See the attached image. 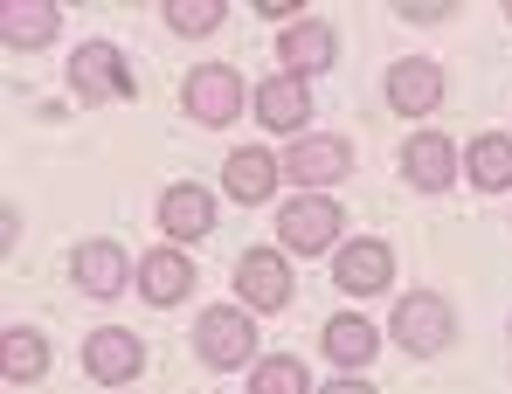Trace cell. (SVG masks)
Returning <instances> with one entry per match:
<instances>
[{"label": "cell", "mask_w": 512, "mask_h": 394, "mask_svg": "<svg viewBox=\"0 0 512 394\" xmlns=\"http://www.w3.org/2000/svg\"><path fill=\"white\" fill-rule=\"evenodd\" d=\"M250 83H243V70L236 63H194L187 70V83H180V111L194 118V125H208V132H229L243 111H250Z\"/></svg>", "instance_id": "obj_1"}, {"label": "cell", "mask_w": 512, "mask_h": 394, "mask_svg": "<svg viewBox=\"0 0 512 394\" xmlns=\"http://www.w3.org/2000/svg\"><path fill=\"white\" fill-rule=\"evenodd\" d=\"M346 242V208L333 194H291L277 208V249L284 256H326Z\"/></svg>", "instance_id": "obj_2"}, {"label": "cell", "mask_w": 512, "mask_h": 394, "mask_svg": "<svg viewBox=\"0 0 512 394\" xmlns=\"http://www.w3.org/2000/svg\"><path fill=\"white\" fill-rule=\"evenodd\" d=\"M194 360L215 374H243L256 367V312L243 305H208L194 318Z\"/></svg>", "instance_id": "obj_3"}, {"label": "cell", "mask_w": 512, "mask_h": 394, "mask_svg": "<svg viewBox=\"0 0 512 394\" xmlns=\"http://www.w3.org/2000/svg\"><path fill=\"white\" fill-rule=\"evenodd\" d=\"M388 339L409 353V360H436V353H450V339H457V312H450V298L443 291H409L395 318H388Z\"/></svg>", "instance_id": "obj_4"}, {"label": "cell", "mask_w": 512, "mask_h": 394, "mask_svg": "<svg viewBox=\"0 0 512 394\" xmlns=\"http://www.w3.org/2000/svg\"><path fill=\"white\" fill-rule=\"evenodd\" d=\"M277 159H284V180L298 194H326V187L353 180V146H346L340 132H305V139H291Z\"/></svg>", "instance_id": "obj_5"}, {"label": "cell", "mask_w": 512, "mask_h": 394, "mask_svg": "<svg viewBox=\"0 0 512 394\" xmlns=\"http://www.w3.org/2000/svg\"><path fill=\"white\" fill-rule=\"evenodd\" d=\"M70 284H77L84 298H97V305H111V298H125V291L139 284V263L111 236H90V242L70 249Z\"/></svg>", "instance_id": "obj_6"}, {"label": "cell", "mask_w": 512, "mask_h": 394, "mask_svg": "<svg viewBox=\"0 0 512 394\" xmlns=\"http://www.w3.org/2000/svg\"><path fill=\"white\" fill-rule=\"evenodd\" d=\"M298 298V277H291V263H284V249H243L236 256V305L256 318L284 312Z\"/></svg>", "instance_id": "obj_7"}, {"label": "cell", "mask_w": 512, "mask_h": 394, "mask_svg": "<svg viewBox=\"0 0 512 394\" xmlns=\"http://www.w3.org/2000/svg\"><path fill=\"white\" fill-rule=\"evenodd\" d=\"M70 90H77L84 104H118V97H132V90H139V77H132V63H125V49H118V42L90 35L84 49L70 56Z\"/></svg>", "instance_id": "obj_8"}, {"label": "cell", "mask_w": 512, "mask_h": 394, "mask_svg": "<svg viewBox=\"0 0 512 394\" xmlns=\"http://www.w3.org/2000/svg\"><path fill=\"white\" fill-rule=\"evenodd\" d=\"M84 374L97 388H125V381H139L146 374V339L132 332V325H97L84 339Z\"/></svg>", "instance_id": "obj_9"}, {"label": "cell", "mask_w": 512, "mask_h": 394, "mask_svg": "<svg viewBox=\"0 0 512 394\" xmlns=\"http://www.w3.org/2000/svg\"><path fill=\"white\" fill-rule=\"evenodd\" d=\"M333 284H340V298H381L388 284H395V249L381 236H353L333 249Z\"/></svg>", "instance_id": "obj_10"}, {"label": "cell", "mask_w": 512, "mask_h": 394, "mask_svg": "<svg viewBox=\"0 0 512 394\" xmlns=\"http://www.w3.org/2000/svg\"><path fill=\"white\" fill-rule=\"evenodd\" d=\"M250 111H256V125H263V132L305 139V132H312V83H305V77H284V70H277V77L256 83Z\"/></svg>", "instance_id": "obj_11"}, {"label": "cell", "mask_w": 512, "mask_h": 394, "mask_svg": "<svg viewBox=\"0 0 512 394\" xmlns=\"http://www.w3.org/2000/svg\"><path fill=\"white\" fill-rule=\"evenodd\" d=\"M333 63H340V35H333L319 14H298V21L277 35V70H284V77L312 83L319 70H333Z\"/></svg>", "instance_id": "obj_12"}, {"label": "cell", "mask_w": 512, "mask_h": 394, "mask_svg": "<svg viewBox=\"0 0 512 394\" xmlns=\"http://www.w3.org/2000/svg\"><path fill=\"white\" fill-rule=\"evenodd\" d=\"M457 173H464V153H457L443 132H416V139H402V180H409L416 194H450Z\"/></svg>", "instance_id": "obj_13"}, {"label": "cell", "mask_w": 512, "mask_h": 394, "mask_svg": "<svg viewBox=\"0 0 512 394\" xmlns=\"http://www.w3.org/2000/svg\"><path fill=\"white\" fill-rule=\"evenodd\" d=\"M194 277H201V263H187V249H173V242H160V249L139 256V298L160 305V312L194 298Z\"/></svg>", "instance_id": "obj_14"}, {"label": "cell", "mask_w": 512, "mask_h": 394, "mask_svg": "<svg viewBox=\"0 0 512 394\" xmlns=\"http://www.w3.org/2000/svg\"><path fill=\"white\" fill-rule=\"evenodd\" d=\"M277 180H284V159L263 153V146H243V153L222 159V194H229L236 208H263V201L277 194Z\"/></svg>", "instance_id": "obj_15"}, {"label": "cell", "mask_w": 512, "mask_h": 394, "mask_svg": "<svg viewBox=\"0 0 512 394\" xmlns=\"http://www.w3.org/2000/svg\"><path fill=\"white\" fill-rule=\"evenodd\" d=\"M319 353L340 367V374H367L374 367V353H381V325L360 312H340L326 318V332H319Z\"/></svg>", "instance_id": "obj_16"}, {"label": "cell", "mask_w": 512, "mask_h": 394, "mask_svg": "<svg viewBox=\"0 0 512 394\" xmlns=\"http://www.w3.org/2000/svg\"><path fill=\"white\" fill-rule=\"evenodd\" d=\"M160 229H167L173 249H180V242H201L215 229V194H208L201 180H173L167 194H160Z\"/></svg>", "instance_id": "obj_17"}, {"label": "cell", "mask_w": 512, "mask_h": 394, "mask_svg": "<svg viewBox=\"0 0 512 394\" xmlns=\"http://www.w3.org/2000/svg\"><path fill=\"white\" fill-rule=\"evenodd\" d=\"M388 104H395L402 118H429V111L443 104V70H436L429 56H402V63H388Z\"/></svg>", "instance_id": "obj_18"}, {"label": "cell", "mask_w": 512, "mask_h": 394, "mask_svg": "<svg viewBox=\"0 0 512 394\" xmlns=\"http://www.w3.org/2000/svg\"><path fill=\"white\" fill-rule=\"evenodd\" d=\"M63 35V7L56 0H7L0 7V42L7 49H49Z\"/></svg>", "instance_id": "obj_19"}, {"label": "cell", "mask_w": 512, "mask_h": 394, "mask_svg": "<svg viewBox=\"0 0 512 394\" xmlns=\"http://www.w3.org/2000/svg\"><path fill=\"white\" fill-rule=\"evenodd\" d=\"M42 374H49V339H42L35 325H7V332H0V381L35 388Z\"/></svg>", "instance_id": "obj_20"}, {"label": "cell", "mask_w": 512, "mask_h": 394, "mask_svg": "<svg viewBox=\"0 0 512 394\" xmlns=\"http://www.w3.org/2000/svg\"><path fill=\"white\" fill-rule=\"evenodd\" d=\"M464 173L478 194H506L512 187V132H478L471 153H464Z\"/></svg>", "instance_id": "obj_21"}, {"label": "cell", "mask_w": 512, "mask_h": 394, "mask_svg": "<svg viewBox=\"0 0 512 394\" xmlns=\"http://www.w3.org/2000/svg\"><path fill=\"white\" fill-rule=\"evenodd\" d=\"M250 394H312V374L298 353H263L250 367Z\"/></svg>", "instance_id": "obj_22"}, {"label": "cell", "mask_w": 512, "mask_h": 394, "mask_svg": "<svg viewBox=\"0 0 512 394\" xmlns=\"http://www.w3.org/2000/svg\"><path fill=\"white\" fill-rule=\"evenodd\" d=\"M160 14H167V28H173V35H187V42H194V35H215V28H222L229 0H167Z\"/></svg>", "instance_id": "obj_23"}, {"label": "cell", "mask_w": 512, "mask_h": 394, "mask_svg": "<svg viewBox=\"0 0 512 394\" xmlns=\"http://www.w3.org/2000/svg\"><path fill=\"white\" fill-rule=\"evenodd\" d=\"M319 394H374V381H367V374H333Z\"/></svg>", "instance_id": "obj_24"}, {"label": "cell", "mask_w": 512, "mask_h": 394, "mask_svg": "<svg viewBox=\"0 0 512 394\" xmlns=\"http://www.w3.org/2000/svg\"><path fill=\"white\" fill-rule=\"evenodd\" d=\"M395 14H402V21H443V14H450V7H443V0H423V7H416V0H409V7H395Z\"/></svg>", "instance_id": "obj_25"}, {"label": "cell", "mask_w": 512, "mask_h": 394, "mask_svg": "<svg viewBox=\"0 0 512 394\" xmlns=\"http://www.w3.org/2000/svg\"><path fill=\"white\" fill-rule=\"evenodd\" d=\"M506 21H512V7H506Z\"/></svg>", "instance_id": "obj_26"}]
</instances>
